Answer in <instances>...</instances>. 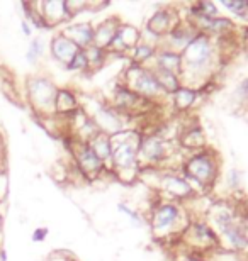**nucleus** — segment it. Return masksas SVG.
I'll list each match as a JSON object with an SVG mask.
<instances>
[{"label": "nucleus", "instance_id": "obj_4", "mask_svg": "<svg viewBox=\"0 0 248 261\" xmlns=\"http://www.w3.org/2000/svg\"><path fill=\"white\" fill-rule=\"evenodd\" d=\"M141 134L136 129H126L121 133L110 136L112 143V156H110L109 168L112 173L124 170L140 168L138 165V148H140Z\"/></svg>", "mask_w": 248, "mask_h": 261}, {"label": "nucleus", "instance_id": "obj_25", "mask_svg": "<svg viewBox=\"0 0 248 261\" xmlns=\"http://www.w3.org/2000/svg\"><path fill=\"white\" fill-rule=\"evenodd\" d=\"M221 5H223L226 10H230L233 15H236V17H243L248 0H223Z\"/></svg>", "mask_w": 248, "mask_h": 261}, {"label": "nucleus", "instance_id": "obj_26", "mask_svg": "<svg viewBox=\"0 0 248 261\" xmlns=\"http://www.w3.org/2000/svg\"><path fill=\"white\" fill-rule=\"evenodd\" d=\"M65 4H66V10L72 19H75L77 15H80L82 12L88 10V2H83V0H77V2L70 0V2H65Z\"/></svg>", "mask_w": 248, "mask_h": 261}, {"label": "nucleus", "instance_id": "obj_23", "mask_svg": "<svg viewBox=\"0 0 248 261\" xmlns=\"http://www.w3.org/2000/svg\"><path fill=\"white\" fill-rule=\"evenodd\" d=\"M241 171L238 168H231L228 173H226V187L233 195H236L238 192H241Z\"/></svg>", "mask_w": 248, "mask_h": 261}, {"label": "nucleus", "instance_id": "obj_32", "mask_svg": "<svg viewBox=\"0 0 248 261\" xmlns=\"http://www.w3.org/2000/svg\"><path fill=\"white\" fill-rule=\"evenodd\" d=\"M0 153H2V149H0Z\"/></svg>", "mask_w": 248, "mask_h": 261}, {"label": "nucleus", "instance_id": "obj_20", "mask_svg": "<svg viewBox=\"0 0 248 261\" xmlns=\"http://www.w3.org/2000/svg\"><path fill=\"white\" fill-rule=\"evenodd\" d=\"M155 73L158 83H160L162 90L167 93L168 97L172 93H175L178 88L182 87V82H181V76L175 75V73H170V71H163V70H151Z\"/></svg>", "mask_w": 248, "mask_h": 261}, {"label": "nucleus", "instance_id": "obj_22", "mask_svg": "<svg viewBox=\"0 0 248 261\" xmlns=\"http://www.w3.org/2000/svg\"><path fill=\"white\" fill-rule=\"evenodd\" d=\"M43 55H44V41H43V38H34L29 43L28 51H26V60H28L31 65H36Z\"/></svg>", "mask_w": 248, "mask_h": 261}, {"label": "nucleus", "instance_id": "obj_19", "mask_svg": "<svg viewBox=\"0 0 248 261\" xmlns=\"http://www.w3.org/2000/svg\"><path fill=\"white\" fill-rule=\"evenodd\" d=\"M87 144L91 146V149L96 153L97 158L109 168L110 156H112V143H110V136L104 134V133H99L97 136H94Z\"/></svg>", "mask_w": 248, "mask_h": 261}, {"label": "nucleus", "instance_id": "obj_21", "mask_svg": "<svg viewBox=\"0 0 248 261\" xmlns=\"http://www.w3.org/2000/svg\"><path fill=\"white\" fill-rule=\"evenodd\" d=\"M85 51V56H87V61H88V71H99L100 68H104L105 63L109 61V55L107 51L104 49H99L96 46H88Z\"/></svg>", "mask_w": 248, "mask_h": 261}, {"label": "nucleus", "instance_id": "obj_18", "mask_svg": "<svg viewBox=\"0 0 248 261\" xmlns=\"http://www.w3.org/2000/svg\"><path fill=\"white\" fill-rule=\"evenodd\" d=\"M199 97H200V93L197 90L182 85L175 93H172V95H170L172 111H177V112H182V114L189 112L197 103Z\"/></svg>", "mask_w": 248, "mask_h": 261}, {"label": "nucleus", "instance_id": "obj_3", "mask_svg": "<svg viewBox=\"0 0 248 261\" xmlns=\"http://www.w3.org/2000/svg\"><path fill=\"white\" fill-rule=\"evenodd\" d=\"M119 83L129 88L131 92H134L136 95L145 98V100L160 103V106H165L167 102H170V97L162 90L155 73L146 66L129 61V65L121 71Z\"/></svg>", "mask_w": 248, "mask_h": 261}, {"label": "nucleus", "instance_id": "obj_12", "mask_svg": "<svg viewBox=\"0 0 248 261\" xmlns=\"http://www.w3.org/2000/svg\"><path fill=\"white\" fill-rule=\"evenodd\" d=\"M178 146L186 153H196L204 148H208V138H206L204 130L197 124L187 126L182 122V133L178 136Z\"/></svg>", "mask_w": 248, "mask_h": 261}, {"label": "nucleus", "instance_id": "obj_15", "mask_svg": "<svg viewBox=\"0 0 248 261\" xmlns=\"http://www.w3.org/2000/svg\"><path fill=\"white\" fill-rule=\"evenodd\" d=\"M78 51L80 49H78L70 39L65 38L61 33L53 36V39L50 43V53L53 56V60L58 61L60 65H63L66 68L72 63V60L75 58V55L78 53Z\"/></svg>", "mask_w": 248, "mask_h": 261}, {"label": "nucleus", "instance_id": "obj_17", "mask_svg": "<svg viewBox=\"0 0 248 261\" xmlns=\"http://www.w3.org/2000/svg\"><path fill=\"white\" fill-rule=\"evenodd\" d=\"M82 107L80 98L70 88H58L55 100V114L58 117H68Z\"/></svg>", "mask_w": 248, "mask_h": 261}, {"label": "nucleus", "instance_id": "obj_24", "mask_svg": "<svg viewBox=\"0 0 248 261\" xmlns=\"http://www.w3.org/2000/svg\"><path fill=\"white\" fill-rule=\"evenodd\" d=\"M68 71H77V73H87L88 71V61L85 56V51L80 49L75 55V58L72 60V63L66 66Z\"/></svg>", "mask_w": 248, "mask_h": 261}, {"label": "nucleus", "instance_id": "obj_28", "mask_svg": "<svg viewBox=\"0 0 248 261\" xmlns=\"http://www.w3.org/2000/svg\"><path fill=\"white\" fill-rule=\"evenodd\" d=\"M46 236H48V229H46V227H38L33 232V241L34 243H41V241H44Z\"/></svg>", "mask_w": 248, "mask_h": 261}, {"label": "nucleus", "instance_id": "obj_1", "mask_svg": "<svg viewBox=\"0 0 248 261\" xmlns=\"http://www.w3.org/2000/svg\"><path fill=\"white\" fill-rule=\"evenodd\" d=\"M146 222L158 243H172L181 239L192 222V217L184 203L160 198L155 192V198L146 214Z\"/></svg>", "mask_w": 248, "mask_h": 261}, {"label": "nucleus", "instance_id": "obj_16", "mask_svg": "<svg viewBox=\"0 0 248 261\" xmlns=\"http://www.w3.org/2000/svg\"><path fill=\"white\" fill-rule=\"evenodd\" d=\"M146 68H150V70L170 71V73H175V75L181 76L182 55L175 53V51H172V49H167V48H158L155 58H153V61Z\"/></svg>", "mask_w": 248, "mask_h": 261}, {"label": "nucleus", "instance_id": "obj_7", "mask_svg": "<svg viewBox=\"0 0 248 261\" xmlns=\"http://www.w3.org/2000/svg\"><path fill=\"white\" fill-rule=\"evenodd\" d=\"M155 192L160 198L181 202V203H186L191 200V198L196 197L191 184H189L186 176L182 175V171H163L162 170L160 181H158Z\"/></svg>", "mask_w": 248, "mask_h": 261}, {"label": "nucleus", "instance_id": "obj_6", "mask_svg": "<svg viewBox=\"0 0 248 261\" xmlns=\"http://www.w3.org/2000/svg\"><path fill=\"white\" fill-rule=\"evenodd\" d=\"M181 149L178 141H167L155 133L141 134L138 148V165L140 168L146 166H160L168 156Z\"/></svg>", "mask_w": 248, "mask_h": 261}, {"label": "nucleus", "instance_id": "obj_29", "mask_svg": "<svg viewBox=\"0 0 248 261\" xmlns=\"http://www.w3.org/2000/svg\"><path fill=\"white\" fill-rule=\"evenodd\" d=\"M20 28H22V34L24 36H31V33H33V29H31V24L26 19L20 20Z\"/></svg>", "mask_w": 248, "mask_h": 261}, {"label": "nucleus", "instance_id": "obj_27", "mask_svg": "<svg viewBox=\"0 0 248 261\" xmlns=\"http://www.w3.org/2000/svg\"><path fill=\"white\" fill-rule=\"evenodd\" d=\"M7 192H9V176L4 166H0V202L5 200Z\"/></svg>", "mask_w": 248, "mask_h": 261}, {"label": "nucleus", "instance_id": "obj_31", "mask_svg": "<svg viewBox=\"0 0 248 261\" xmlns=\"http://www.w3.org/2000/svg\"><path fill=\"white\" fill-rule=\"evenodd\" d=\"M0 231H2V216H0Z\"/></svg>", "mask_w": 248, "mask_h": 261}, {"label": "nucleus", "instance_id": "obj_8", "mask_svg": "<svg viewBox=\"0 0 248 261\" xmlns=\"http://www.w3.org/2000/svg\"><path fill=\"white\" fill-rule=\"evenodd\" d=\"M182 19L184 17L178 14L177 7H173V5H158L155 12L146 19L145 29H148L150 33L163 39L181 24Z\"/></svg>", "mask_w": 248, "mask_h": 261}, {"label": "nucleus", "instance_id": "obj_2", "mask_svg": "<svg viewBox=\"0 0 248 261\" xmlns=\"http://www.w3.org/2000/svg\"><path fill=\"white\" fill-rule=\"evenodd\" d=\"M182 175L191 184L194 194L208 195L219 180V154L209 146L196 153H187Z\"/></svg>", "mask_w": 248, "mask_h": 261}, {"label": "nucleus", "instance_id": "obj_5", "mask_svg": "<svg viewBox=\"0 0 248 261\" xmlns=\"http://www.w3.org/2000/svg\"><path fill=\"white\" fill-rule=\"evenodd\" d=\"M26 93H28V102L31 103L33 111L41 119L53 117L55 114V100L58 87L44 75H33L26 82Z\"/></svg>", "mask_w": 248, "mask_h": 261}, {"label": "nucleus", "instance_id": "obj_13", "mask_svg": "<svg viewBox=\"0 0 248 261\" xmlns=\"http://www.w3.org/2000/svg\"><path fill=\"white\" fill-rule=\"evenodd\" d=\"M60 33L78 49H87L94 43V24L91 22H72L65 25V29H61Z\"/></svg>", "mask_w": 248, "mask_h": 261}, {"label": "nucleus", "instance_id": "obj_9", "mask_svg": "<svg viewBox=\"0 0 248 261\" xmlns=\"http://www.w3.org/2000/svg\"><path fill=\"white\" fill-rule=\"evenodd\" d=\"M141 38V29H138L133 24L121 22L116 33L112 43H110L107 55L109 56H128L131 51L134 49V46L140 43Z\"/></svg>", "mask_w": 248, "mask_h": 261}, {"label": "nucleus", "instance_id": "obj_10", "mask_svg": "<svg viewBox=\"0 0 248 261\" xmlns=\"http://www.w3.org/2000/svg\"><path fill=\"white\" fill-rule=\"evenodd\" d=\"M197 34H199V31L194 28L191 20L184 17L181 20V24H178L170 34L162 39L160 48H167V49L175 51V53H182Z\"/></svg>", "mask_w": 248, "mask_h": 261}, {"label": "nucleus", "instance_id": "obj_14", "mask_svg": "<svg viewBox=\"0 0 248 261\" xmlns=\"http://www.w3.org/2000/svg\"><path fill=\"white\" fill-rule=\"evenodd\" d=\"M121 22H123V20L119 17H114V15L100 20L97 25H94V43L92 44L99 49L107 51L110 43H112L116 33H118V28Z\"/></svg>", "mask_w": 248, "mask_h": 261}, {"label": "nucleus", "instance_id": "obj_30", "mask_svg": "<svg viewBox=\"0 0 248 261\" xmlns=\"http://www.w3.org/2000/svg\"><path fill=\"white\" fill-rule=\"evenodd\" d=\"M241 19H245L248 22V5H246V10H245V14H243V17H241Z\"/></svg>", "mask_w": 248, "mask_h": 261}, {"label": "nucleus", "instance_id": "obj_11", "mask_svg": "<svg viewBox=\"0 0 248 261\" xmlns=\"http://www.w3.org/2000/svg\"><path fill=\"white\" fill-rule=\"evenodd\" d=\"M39 14L44 20L46 29H53L56 25L70 22L72 17L66 10V4L63 0H48V2L38 4Z\"/></svg>", "mask_w": 248, "mask_h": 261}]
</instances>
